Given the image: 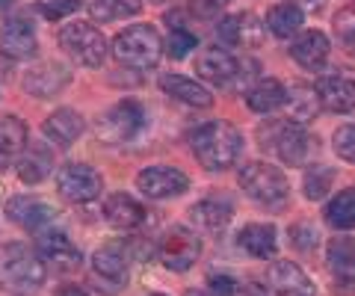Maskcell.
<instances>
[{
  "mask_svg": "<svg viewBox=\"0 0 355 296\" xmlns=\"http://www.w3.org/2000/svg\"><path fill=\"white\" fill-rule=\"evenodd\" d=\"M190 146L196 160L210 172H222L240 157L243 137L228 122H205L190 134Z\"/></svg>",
  "mask_w": 355,
  "mask_h": 296,
  "instance_id": "cell-1",
  "label": "cell"
},
{
  "mask_svg": "<svg viewBox=\"0 0 355 296\" xmlns=\"http://www.w3.org/2000/svg\"><path fill=\"white\" fill-rule=\"evenodd\" d=\"M44 281V261L27 243L0 246V284L12 293H33Z\"/></svg>",
  "mask_w": 355,
  "mask_h": 296,
  "instance_id": "cell-2",
  "label": "cell"
},
{
  "mask_svg": "<svg viewBox=\"0 0 355 296\" xmlns=\"http://www.w3.org/2000/svg\"><path fill=\"white\" fill-rule=\"evenodd\" d=\"M163 42L151 24H130L113 39V57L137 71H148L160 62Z\"/></svg>",
  "mask_w": 355,
  "mask_h": 296,
  "instance_id": "cell-3",
  "label": "cell"
},
{
  "mask_svg": "<svg viewBox=\"0 0 355 296\" xmlns=\"http://www.w3.org/2000/svg\"><path fill=\"white\" fill-rule=\"evenodd\" d=\"M258 142L263 151L275 155L287 166H299L308 157V134L302 130V125L293 122V119H272L258 130Z\"/></svg>",
  "mask_w": 355,
  "mask_h": 296,
  "instance_id": "cell-4",
  "label": "cell"
},
{
  "mask_svg": "<svg viewBox=\"0 0 355 296\" xmlns=\"http://www.w3.org/2000/svg\"><path fill=\"white\" fill-rule=\"evenodd\" d=\"M240 187L252 202L263 207H282L287 202V193H291L284 172L263 160H252L240 169Z\"/></svg>",
  "mask_w": 355,
  "mask_h": 296,
  "instance_id": "cell-5",
  "label": "cell"
},
{
  "mask_svg": "<svg viewBox=\"0 0 355 296\" xmlns=\"http://www.w3.org/2000/svg\"><path fill=\"white\" fill-rule=\"evenodd\" d=\"M60 48L69 53L74 62L89 65V69H98L107 60V39L101 36V30L95 24H86V21H71L60 30Z\"/></svg>",
  "mask_w": 355,
  "mask_h": 296,
  "instance_id": "cell-6",
  "label": "cell"
},
{
  "mask_svg": "<svg viewBox=\"0 0 355 296\" xmlns=\"http://www.w3.org/2000/svg\"><path fill=\"white\" fill-rule=\"evenodd\" d=\"M202 255V237L190 228H169L157 243V261L172 272H187Z\"/></svg>",
  "mask_w": 355,
  "mask_h": 296,
  "instance_id": "cell-7",
  "label": "cell"
},
{
  "mask_svg": "<svg viewBox=\"0 0 355 296\" xmlns=\"http://www.w3.org/2000/svg\"><path fill=\"white\" fill-rule=\"evenodd\" d=\"M142 122H146V113H142V107L137 101H119L107 110L101 116V122H98V139L101 142H110V146H119V142H128L139 134Z\"/></svg>",
  "mask_w": 355,
  "mask_h": 296,
  "instance_id": "cell-8",
  "label": "cell"
},
{
  "mask_svg": "<svg viewBox=\"0 0 355 296\" xmlns=\"http://www.w3.org/2000/svg\"><path fill=\"white\" fill-rule=\"evenodd\" d=\"M57 190L65 202L71 204H89L95 202L104 190V181L92 166L86 163H65L57 175Z\"/></svg>",
  "mask_w": 355,
  "mask_h": 296,
  "instance_id": "cell-9",
  "label": "cell"
},
{
  "mask_svg": "<svg viewBox=\"0 0 355 296\" xmlns=\"http://www.w3.org/2000/svg\"><path fill=\"white\" fill-rule=\"evenodd\" d=\"M137 187L148 195V199H175L190 190V178L175 169V166H148L139 172Z\"/></svg>",
  "mask_w": 355,
  "mask_h": 296,
  "instance_id": "cell-10",
  "label": "cell"
},
{
  "mask_svg": "<svg viewBox=\"0 0 355 296\" xmlns=\"http://www.w3.org/2000/svg\"><path fill=\"white\" fill-rule=\"evenodd\" d=\"M0 48L6 57L12 60H30L39 51V36H36V24L24 15L9 18L3 30H0Z\"/></svg>",
  "mask_w": 355,
  "mask_h": 296,
  "instance_id": "cell-11",
  "label": "cell"
},
{
  "mask_svg": "<svg viewBox=\"0 0 355 296\" xmlns=\"http://www.w3.org/2000/svg\"><path fill=\"white\" fill-rule=\"evenodd\" d=\"M36 252L42 255V261H48V264H53L62 272L80 270V264H83L80 249H77L71 243V237L62 234V232H42L36 240Z\"/></svg>",
  "mask_w": 355,
  "mask_h": 296,
  "instance_id": "cell-12",
  "label": "cell"
},
{
  "mask_svg": "<svg viewBox=\"0 0 355 296\" xmlns=\"http://www.w3.org/2000/svg\"><path fill=\"white\" fill-rule=\"evenodd\" d=\"M196 71L214 86H231L243 74V65L237 62L234 53L225 48H207V51H202V57H198Z\"/></svg>",
  "mask_w": 355,
  "mask_h": 296,
  "instance_id": "cell-13",
  "label": "cell"
},
{
  "mask_svg": "<svg viewBox=\"0 0 355 296\" xmlns=\"http://www.w3.org/2000/svg\"><path fill=\"white\" fill-rule=\"evenodd\" d=\"M69 80H71V71L65 69L62 62L48 60V62L33 65V69L24 74V89L36 98H53L69 86Z\"/></svg>",
  "mask_w": 355,
  "mask_h": 296,
  "instance_id": "cell-14",
  "label": "cell"
},
{
  "mask_svg": "<svg viewBox=\"0 0 355 296\" xmlns=\"http://www.w3.org/2000/svg\"><path fill=\"white\" fill-rule=\"evenodd\" d=\"M314 92L320 98V107L329 113H349L355 110V80L347 74H323L314 83Z\"/></svg>",
  "mask_w": 355,
  "mask_h": 296,
  "instance_id": "cell-15",
  "label": "cell"
},
{
  "mask_svg": "<svg viewBox=\"0 0 355 296\" xmlns=\"http://www.w3.org/2000/svg\"><path fill=\"white\" fill-rule=\"evenodd\" d=\"M92 279L101 293H119L128 281V261L116 249H98L92 255Z\"/></svg>",
  "mask_w": 355,
  "mask_h": 296,
  "instance_id": "cell-16",
  "label": "cell"
},
{
  "mask_svg": "<svg viewBox=\"0 0 355 296\" xmlns=\"http://www.w3.org/2000/svg\"><path fill=\"white\" fill-rule=\"evenodd\" d=\"M6 216H9V223L27 228V232H36L44 223H51L57 216V211H53V204L36 199V195H12L6 202Z\"/></svg>",
  "mask_w": 355,
  "mask_h": 296,
  "instance_id": "cell-17",
  "label": "cell"
},
{
  "mask_svg": "<svg viewBox=\"0 0 355 296\" xmlns=\"http://www.w3.org/2000/svg\"><path fill=\"white\" fill-rule=\"evenodd\" d=\"M266 279H270V290L275 296H314V284L293 261H275Z\"/></svg>",
  "mask_w": 355,
  "mask_h": 296,
  "instance_id": "cell-18",
  "label": "cell"
},
{
  "mask_svg": "<svg viewBox=\"0 0 355 296\" xmlns=\"http://www.w3.org/2000/svg\"><path fill=\"white\" fill-rule=\"evenodd\" d=\"M101 214H104V223H107V225L128 232V228L142 225V219H146V207H142V204L133 199V195H128V193H113V195H107Z\"/></svg>",
  "mask_w": 355,
  "mask_h": 296,
  "instance_id": "cell-19",
  "label": "cell"
},
{
  "mask_svg": "<svg viewBox=\"0 0 355 296\" xmlns=\"http://www.w3.org/2000/svg\"><path fill=\"white\" fill-rule=\"evenodd\" d=\"M24 148H27V125L12 113L0 116V172L12 166V160H18Z\"/></svg>",
  "mask_w": 355,
  "mask_h": 296,
  "instance_id": "cell-20",
  "label": "cell"
},
{
  "mask_svg": "<svg viewBox=\"0 0 355 296\" xmlns=\"http://www.w3.org/2000/svg\"><path fill=\"white\" fill-rule=\"evenodd\" d=\"M80 134H83V119L71 107H60L44 119V137H48L51 142H57V146H62V148H69Z\"/></svg>",
  "mask_w": 355,
  "mask_h": 296,
  "instance_id": "cell-21",
  "label": "cell"
},
{
  "mask_svg": "<svg viewBox=\"0 0 355 296\" xmlns=\"http://www.w3.org/2000/svg\"><path fill=\"white\" fill-rule=\"evenodd\" d=\"M160 89L166 95H172L175 101L187 104V107H210V104H214V95H210L202 83L184 78V74H163V78H160Z\"/></svg>",
  "mask_w": 355,
  "mask_h": 296,
  "instance_id": "cell-22",
  "label": "cell"
},
{
  "mask_svg": "<svg viewBox=\"0 0 355 296\" xmlns=\"http://www.w3.org/2000/svg\"><path fill=\"white\" fill-rule=\"evenodd\" d=\"M291 57L302 65V69H320V65L326 62L329 57V39L323 36L320 30H305V33H299L296 42H293V48H291Z\"/></svg>",
  "mask_w": 355,
  "mask_h": 296,
  "instance_id": "cell-23",
  "label": "cell"
},
{
  "mask_svg": "<svg viewBox=\"0 0 355 296\" xmlns=\"http://www.w3.org/2000/svg\"><path fill=\"white\" fill-rule=\"evenodd\" d=\"M53 166V155L44 142H33L18 157V178L24 184H42Z\"/></svg>",
  "mask_w": 355,
  "mask_h": 296,
  "instance_id": "cell-24",
  "label": "cell"
},
{
  "mask_svg": "<svg viewBox=\"0 0 355 296\" xmlns=\"http://www.w3.org/2000/svg\"><path fill=\"white\" fill-rule=\"evenodd\" d=\"M193 223L202 228V232H210V234H219L225 232V225L231 223V204L225 199H202L198 204H193Z\"/></svg>",
  "mask_w": 355,
  "mask_h": 296,
  "instance_id": "cell-25",
  "label": "cell"
},
{
  "mask_svg": "<svg viewBox=\"0 0 355 296\" xmlns=\"http://www.w3.org/2000/svg\"><path fill=\"white\" fill-rule=\"evenodd\" d=\"M237 243L243 252H249L254 258H272L275 249H279V240H275V228L266 223H252L240 232Z\"/></svg>",
  "mask_w": 355,
  "mask_h": 296,
  "instance_id": "cell-26",
  "label": "cell"
},
{
  "mask_svg": "<svg viewBox=\"0 0 355 296\" xmlns=\"http://www.w3.org/2000/svg\"><path fill=\"white\" fill-rule=\"evenodd\" d=\"M246 104H249V110H254V113H272V110L287 104V89L279 80L263 78L246 92Z\"/></svg>",
  "mask_w": 355,
  "mask_h": 296,
  "instance_id": "cell-27",
  "label": "cell"
},
{
  "mask_svg": "<svg viewBox=\"0 0 355 296\" xmlns=\"http://www.w3.org/2000/svg\"><path fill=\"white\" fill-rule=\"evenodd\" d=\"M329 270L338 281H355V237H335L326 252Z\"/></svg>",
  "mask_w": 355,
  "mask_h": 296,
  "instance_id": "cell-28",
  "label": "cell"
},
{
  "mask_svg": "<svg viewBox=\"0 0 355 296\" xmlns=\"http://www.w3.org/2000/svg\"><path fill=\"white\" fill-rule=\"evenodd\" d=\"M287 107H291V119L299 125L311 122L320 110V98L314 92V86H305V83H293L287 89Z\"/></svg>",
  "mask_w": 355,
  "mask_h": 296,
  "instance_id": "cell-29",
  "label": "cell"
},
{
  "mask_svg": "<svg viewBox=\"0 0 355 296\" xmlns=\"http://www.w3.org/2000/svg\"><path fill=\"white\" fill-rule=\"evenodd\" d=\"M266 27H270L272 36L279 39H291L299 33L302 27V9L296 3H279L270 9V15H266Z\"/></svg>",
  "mask_w": 355,
  "mask_h": 296,
  "instance_id": "cell-30",
  "label": "cell"
},
{
  "mask_svg": "<svg viewBox=\"0 0 355 296\" xmlns=\"http://www.w3.org/2000/svg\"><path fill=\"white\" fill-rule=\"evenodd\" d=\"M139 9H142V0H89V15L101 21V24L139 15Z\"/></svg>",
  "mask_w": 355,
  "mask_h": 296,
  "instance_id": "cell-31",
  "label": "cell"
},
{
  "mask_svg": "<svg viewBox=\"0 0 355 296\" xmlns=\"http://www.w3.org/2000/svg\"><path fill=\"white\" fill-rule=\"evenodd\" d=\"M326 223L338 232L355 228V190H343L326 204Z\"/></svg>",
  "mask_w": 355,
  "mask_h": 296,
  "instance_id": "cell-32",
  "label": "cell"
},
{
  "mask_svg": "<svg viewBox=\"0 0 355 296\" xmlns=\"http://www.w3.org/2000/svg\"><path fill=\"white\" fill-rule=\"evenodd\" d=\"M216 33H219V39L225 42L228 48L246 45V33L258 39V27H254V18L252 15H228V18H222Z\"/></svg>",
  "mask_w": 355,
  "mask_h": 296,
  "instance_id": "cell-33",
  "label": "cell"
},
{
  "mask_svg": "<svg viewBox=\"0 0 355 296\" xmlns=\"http://www.w3.org/2000/svg\"><path fill=\"white\" fill-rule=\"evenodd\" d=\"M331 181H335V172L326 169V166H311L305 172V181H302V190L311 202H320L323 195L331 190Z\"/></svg>",
  "mask_w": 355,
  "mask_h": 296,
  "instance_id": "cell-34",
  "label": "cell"
},
{
  "mask_svg": "<svg viewBox=\"0 0 355 296\" xmlns=\"http://www.w3.org/2000/svg\"><path fill=\"white\" fill-rule=\"evenodd\" d=\"M335 36H338L340 45L347 48V53L355 57V3L340 9L335 15Z\"/></svg>",
  "mask_w": 355,
  "mask_h": 296,
  "instance_id": "cell-35",
  "label": "cell"
},
{
  "mask_svg": "<svg viewBox=\"0 0 355 296\" xmlns=\"http://www.w3.org/2000/svg\"><path fill=\"white\" fill-rule=\"evenodd\" d=\"M166 53H169L172 60H184L187 53H190L193 48H198V39L193 36L190 30H184V27H178L169 33V39H166Z\"/></svg>",
  "mask_w": 355,
  "mask_h": 296,
  "instance_id": "cell-36",
  "label": "cell"
},
{
  "mask_svg": "<svg viewBox=\"0 0 355 296\" xmlns=\"http://www.w3.org/2000/svg\"><path fill=\"white\" fill-rule=\"evenodd\" d=\"M83 6V0H39V12L48 21H60L65 15L77 12Z\"/></svg>",
  "mask_w": 355,
  "mask_h": 296,
  "instance_id": "cell-37",
  "label": "cell"
},
{
  "mask_svg": "<svg viewBox=\"0 0 355 296\" xmlns=\"http://www.w3.org/2000/svg\"><path fill=\"white\" fill-rule=\"evenodd\" d=\"M335 151L347 163H355V122L335 130Z\"/></svg>",
  "mask_w": 355,
  "mask_h": 296,
  "instance_id": "cell-38",
  "label": "cell"
},
{
  "mask_svg": "<svg viewBox=\"0 0 355 296\" xmlns=\"http://www.w3.org/2000/svg\"><path fill=\"white\" fill-rule=\"evenodd\" d=\"M207 284H210V293H214V296H237V281L231 276L214 272V276L207 279Z\"/></svg>",
  "mask_w": 355,
  "mask_h": 296,
  "instance_id": "cell-39",
  "label": "cell"
},
{
  "mask_svg": "<svg viewBox=\"0 0 355 296\" xmlns=\"http://www.w3.org/2000/svg\"><path fill=\"white\" fill-rule=\"evenodd\" d=\"M228 3H231V0H190L193 12H196V15H202V18H214V15H219Z\"/></svg>",
  "mask_w": 355,
  "mask_h": 296,
  "instance_id": "cell-40",
  "label": "cell"
},
{
  "mask_svg": "<svg viewBox=\"0 0 355 296\" xmlns=\"http://www.w3.org/2000/svg\"><path fill=\"white\" fill-rule=\"evenodd\" d=\"M291 237H293V246H299V249H311V246H314V228H311V225H293Z\"/></svg>",
  "mask_w": 355,
  "mask_h": 296,
  "instance_id": "cell-41",
  "label": "cell"
},
{
  "mask_svg": "<svg viewBox=\"0 0 355 296\" xmlns=\"http://www.w3.org/2000/svg\"><path fill=\"white\" fill-rule=\"evenodd\" d=\"M299 9H305V12H320V9L326 6V0H293Z\"/></svg>",
  "mask_w": 355,
  "mask_h": 296,
  "instance_id": "cell-42",
  "label": "cell"
},
{
  "mask_svg": "<svg viewBox=\"0 0 355 296\" xmlns=\"http://www.w3.org/2000/svg\"><path fill=\"white\" fill-rule=\"evenodd\" d=\"M243 296H270V290H266L263 284L252 281V284H246V288H243Z\"/></svg>",
  "mask_w": 355,
  "mask_h": 296,
  "instance_id": "cell-43",
  "label": "cell"
},
{
  "mask_svg": "<svg viewBox=\"0 0 355 296\" xmlns=\"http://www.w3.org/2000/svg\"><path fill=\"white\" fill-rule=\"evenodd\" d=\"M57 296H89L83 288H77V284H65V288L57 290Z\"/></svg>",
  "mask_w": 355,
  "mask_h": 296,
  "instance_id": "cell-44",
  "label": "cell"
},
{
  "mask_svg": "<svg viewBox=\"0 0 355 296\" xmlns=\"http://www.w3.org/2000/svg\"><path fill=\"white\" fill-rule=\"evenodd\" d=\"M184 296H205V293H202V290H187Z\"/></svg>",
  "mask_w": 355,
  "mask_h": 296,
  "instance_id": "cell-45",
  "label": "cell"
},
{
  "mask_svg": "<svg viewBox=\"0 0 355 296\" xmlns=\"http://www.w3.org/2000/svg\"><path fill=\"white\" fill-rule=\"evenodd\" d=\"M3 6H9V0H0V9H3Z\"/></svg>",
  "mask_w": 355,
  "mask_h": 296,
  "instance_id": "cell-46",
  "label": "cell"
},
{
  "mask_svg": "<svg viewBox=\"0 0 355 296\" xmlns=\"http://www.w3.org/2000/svg\"><path fill=\"white\" fill-rule=\"evenodd\" d=\"M151 3H169V0H151Z\"/></svg>",
  "mask_w": 355,
  "mask_h": 296,
  "instance_id": "cell-47",
  "label": "cell"
},
{
  "mask_svg": "<svg viewBox=\"0 0 355 296\" xmlns=\"http://www.w3.org/2000/svg\"><path fill=\"white\" fill-rule=\"evenodd\" d=\"M151 296H163V293H151Z\"/></svg>",
  "mask_w": 355,
  "mask_h": 296,
  "instance_id": "cell-48",
  "label": "cell"
}]
</instances>
